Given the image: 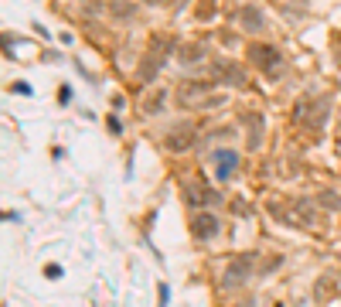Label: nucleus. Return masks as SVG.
<instances>
[{
  "instance_id": "obj_1",
  "label": "nucleus",
  "mask_w": 341,
  "mask_h": 307,
  "mask_svg": "<svg viewBox=\"0 0 341 307\" xmlns=\"http://www.w3.org/2000/svg\"><path fill=\"white\" fill-rule=\"evenodd\" d=\"M286 222H297V226H300V229H314V226H318V208H314V205H310V202H294V205H290V208H286V215H284Z\"/></svg>"
},
{
  "instance_id": "obj_2",
  "label": "nucleus",
  "mask_w": 341,
  "mask_h": 307,
  "mask_svg": "<svg viewBox=\"0 0 341 307\" xmlns=\"http://www.w3.org/2000/svg\"><path fill=\"white\" fill-rule=\"evenodd\" d=\"M252 62L260 65V68H266V72H276V65H284V58H280V52L273 48V44H252Z\"/></svg>"
},
{
  "instance_id": "obj_3",
  "label": "nucleus",
  "mask_w": 341,
  "mask_h": 307,
  "mask_svg": "<svg viewBox=\"0 0 341 307\" xmlns=\"http://www.w3.org/2000/svg\"><path fill=\"white\" fill-rule=\"evenodd\" d=\"M249 276H252V260H249V256H239V260L226 270V287H242Z\"/></svg>"
},
{
  "instance_id": "obj_4",
  "label": "nucleus",
  "mask_w": 341,
  "mask_h": 307,
  "mask_svg": "<svg viewBox=\"0 0 341 307\" xmlns=\"http://www.w3.org/2000/svg\"><path fill=\"white\" fill-rule=\"evenodd\" d=\"M215 78L236 86V89H246V72H242L239 65H232V62H218V65H215Z\"/></svg>"
},
{
  "instance_id": "obj_5",
  "label": "nucleus",
  "mask_w": 341,
  "mask_h": 307,
  "mask_svg": "<svg viewBox=\"0 0 341 307\" xmlns=\"http://www.w3.org/2000/svg\"><path fill=\"white\" fill-rule=\"evenodd\" d=\"M212 160L218 164V181H228V178H232V171L239 168V157H236V150H215V154H212Z\"/></svg>"
},
{
  "instance_id": "obj_6",
  "label": "nucleus",
  "mask_w": 341,
  "mask_h": 307,
  "mask_svg": "<svg viewBox=\"0 0 341 307\" xmlns=\"http://www.w3.org/2000/svg\"><path fill=\"white\" fill-rule=\"evenodd\" d=\"M191 144H194V130L191 126H181V130H174L168 136V150L181 154V150H191Z\"/></svg>"
},
{
  "instance_id": "obj_7",
  "label": "nucleus",
  "mask_w": 341,
  "mask_h": 307,
  "mask_svg": "<svg viewBox=\"0 0 341 307\" xmlns=\"http://www.w3.org/2000/svg\"><path fill=\"white\" fill-rule=\"evenodd\" d=\"M191 229H194L198 239H215V236H218V218H215V215H198Z\"/></svg>"
},
{
  "instance_id": "obj_8",
  "label": "nucleus",
  "mask_w": 341,
  "mask_h": 307,
  "mask_svg": "<svg viewBox=\"0 0 341 307\" xmlns=\"http://www.w3.org/2000/svg\"><path fill=\"white\" fill-rule=\"evenodd\" d=\"M178 58L181 62H202L205 58V44H178Z\"/></svg>"
},
{
  "instance_id": "obj_9",
  "label": "nucleus",
  "mask_w": 341,
  "mask_h": 307,
  "mask_svg": "<svg viewBox=\"0 0 341 307\" xmlns=\"http://www.w3.org/2000/svg\"><path fill=\"white\" fill-rule=\"evenodd\" d=\"M242 24H246V31H260V28H263V14H260L256 7H246V10H242Z\"/></svg>"
},
{
  "instance_id": "obj_10",
  "label": "nucleus",
  "mask_w": 341,
  "mask_h": 307,
  "mask_svg": "<svg viewBox=\"0 0 341 307\" xmlns=\"http://www.w3.org/2000/svg\"><path fill=\"white\" fill-rule=\"evenodd\" d=\"M160 58H164V55H157V52H154V55H147L144 68H140V78H154V76H157V68H160Z\"/></svg>"
},
{
  "instance_id": "obj_11",
  "label": "nucleus",
  "mask_w": 341,
  "mask_h": 307,
  "mask_svg": "<svg viewBox=\"0 0 341 307\" xmlns=\"http://www.w3.org/2000/svg\"><path fill=\"white\" fill-rule=\"evenodd\" d=\"M164 99H168V96H164V92H157V96H154V99H147V110H150V113H157V110L164 106Z\"/></svg>"
},
{
  "instance_id": "obj_12",
  "label": "nucleus",
  "mask_w": 341,
  "mask_h": 307,
  "mask_svg": "<svg viewBox=\"0 0 341 307\" xmlns=\"http://www.w3.org/2000/svg\"><path fill=\"white\" fill-rule=\"evenodd\" d=\"M324 205H328V208H338V205H341V202H338V194H331V192H328V194H324Z\"/></svg>"
}]
</instances>
